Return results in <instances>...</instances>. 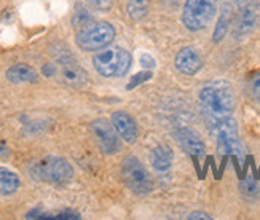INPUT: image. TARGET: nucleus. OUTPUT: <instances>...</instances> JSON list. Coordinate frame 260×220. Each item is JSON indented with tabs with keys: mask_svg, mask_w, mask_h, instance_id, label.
<instances>
[{
	"mask_svg": "<svg viewBox=\"0 0 260 220\" xmlns=\"http://www.w3.org/2000/svg\"><path fill=\"white\" fill-rule=\"evenodd\" d=\"M203 118L211 126L230 117L235 110V92L229 82L214 80L201 88L198 95Z\"/></svg>",
	"mask_w": 260,
	"mask_h": 220,
	"instance_id": "nucleus-1",
	"label": "nucleus"
},
{
	"mask_svg": "<svg viewBox=\"0 0 260 220\" xmlns=\"http://www.w3.org/2000/svg\"><path fill=\"white\" fill-rule=\"evenodd\" d=\"M133 57L131 53L120 46H112V48L103 50L94 54L93 66L99 75L106 78H117L123 77L131 67Z\"/></svg>",
	"mask_w": 260,
	"mask_h": 220,
	"instance_id": "nucleus-2",
	"label": "nucleus"
},
{
	"mask_svg": "<svg viewBox=\"0 0 260 220\" xmlns=\"http://www.w3.org/2000/svg\"><path fill=\"white\" fill-rule=\"evenodd\" d=\"M29 174L36 180L51 183H67L74 177V169L61 156H45L29 165Z\"/></svg>",
	"mask_w": 260,
	"mask_h": 220,
	"instance_id": "nucleus-3",
	"label": "nucleus"
},
{
	"mask_svg": "<svg viewBox=\"0 0 260 220\" xmlns=\"http://www.w3.org/2000/svg\"><path fill=\"white\" fill-rule=\"evenodd\" d=\"M212 137L216 139L217 152L220 155H236L243 158V144L238 133V123L232 117L223 118L209 126Z\"/></svg>",
	"mask_w": 260,
	"mask_h": 220,
	"instance_id": "nucleus-4",
	"label": "nucleus"
},
{
	"mask_svg": "<svg viewBox=\"0 0 260 220\" xmlns=\"http://www.w3.org/2000/svg\"><path fill=\"white\" fill-rule=\"evenodd\" d=\"M217 11V0H185L182 24L191 32L206 29Z\"/></svg>",
	"mask_w": 260,
	"mask_h": 220,
	"instance_id": "nucleus-5",
	"label": "nucleus"
},
{
	"mask_svg": "<svg viewBox=\"0 0 260 220\" xmlns=\"http://www.w3.org/2000/svg\"><path fill=\"white\" fill-rule=\"evenodd\" d=\"M115 39V27L110 22H91L80 29L75 37L77 46L83 51H98L106 48Z\"/></svg>",
	"mask_w": 260,
	"mask_h": 220,
	"instance_id": "nucleus-6",
	"label": "nucleus"
},
{
	"mask_svg": "<svg viewBox=\"0 0 260 220\" xmlns=\"http://www.w3.org/2000/svg\"><path fill=\"white\" fill-rule=\"evenodd\" d=\"M121 176L126 183V187L133 193L147 195L153 190V180L138 158L134 156L125 158V161L121 163Z\"/></svg>",
	"mask_w": 260,
	"mask_h": 220,
	"instance_id": "nucleus-7",
	"label": "nucleus"
},
{
	"mask_svg": "<svg viewBox=\"0 0 260 220\" xmlns=\"http://www.w3.org/2000/svg\"><path fill=\"white\" fill-rule=\"evenodd\" d=\"M89 131H91L94 141L98 144V147L101 148V152L104 155H115L117 152H120V136L117 133V130L114 128L109 120L106 118H98L94 121H91L89 124Z\"/></svg>",
	"mask_w": 260,
	"mask_h": 220,
	"instance_id": "nucleus-8",
	"label": "nucleus"
},
{
	"mask_svg": "<svg viewBox=\"0 0 260 220\" xmlns=\"http://www.w3.org/2000/svg\"><path fill=\"white\" fill-rule=\"evenodd\" d=\"M61 62V75L66 85H69L72 88H83L88 82L86 72L83 69L75 62L74 57L66 56V57H59Z\"/></svg>",
	"mask_w": 260,
	"mask_h": 220,
	"instance_id": "nucleus-9",
	"label": "nucleus"
},
{
	"mask_svg": "<svg viewBox=\"0 0 260 220\" xmlns=\"http://www.w3.org/2000/svg\"><path fill=\"white\" fill-rule=\"evenodd\" d=\"M174 66L180 74L191 77L201 69V57L193 48L185 46V48L177 51L174 57Z\"/></svg>",
	"mask_w": 260,
	"mask_h": 220,
	"instance_id": "nucleus-10",
	"label": "nucleus"
},
{
	"mask_svg": "<svg viewBox=\"0 0 260 220\" xmlns=\"http://www.w3.org/2000/svg\"><path fill=\"white\" fill-rule=\"evenodd\" d=\"M176 139L180 148L191 156H203L206 152V145L201 141V137L188 128H180L176 131Z\"/></svg>",
	"mask_w": 260,
	"mask_h": 220,
	"instance_id": "nucleus-11",
	"label": "nucleus"
},
{
	"mask_svg": "<svg viewBox=\"0 0 260 220\" xmlns=\"http://www.w3.org/2000/svg\"><path fill=\"white\" fill-rule=\"evenodd\" d=\"M112 124L117 130L118 136L128 144H134L138 141V124L134 118L126 112H115L112 115Z\"/></svg>",
	"mask_w": 260,
	"mask_h": 220,
	"instance_id": "nucleus-12",
	"label": "nucleus"
},
{
	"mask_svg": "<svg viewBox=\"0 0 260 220\" xmlns=\"http://www.w3.org/2000/svg\"><path fill=\"white\" fill-rule=\"evenodd\" d=\"M257 5H247L240 8V16L236 21L235 36L236 39L247 37L257 26Z\"/></svg>",
	"mask_w": 260,
	"mask_h": 220,
	"instance_id": "nucleus-13",
	"label": "nucleus"
},
{
	"mask_svg": "<svg viewBox=\"0 0 260 220\" xmlns=\"http://www.w3.org/2000/svg\"><path fill=\"white\" fill-rule=\"evenodd\" d=\"M173 160H174V153L169 145H158L152 150L150 153V163L153 166L155 171L158 172H165V171H169L173 166Z\"/></svg>",
	"mask_w": 260,
	"mask_h": 220,
	"instance_id": "nucleus-14",
	"label": "nucleus"
},
{
	"mask_svg": "<svg viewBox=\"0 0 260 220\" xmlns=\"http://www.w3.org/2000/svg\"><path fill=\"white\" fill-rule=\"evenodd\" d=\"M7 78L11 83H34L39 80L37 71L27 64H15L7 71Z\"/></svg>",
	"mask_w": 260,
	"mask_h": 220,
	"instance_id": "nucleus-15",
	"label": "nucleus"
},
{
	"mask_svg": "<svg viewBox=\"0 0 260 220\" xmlns=\"http://www.w3.org/2000/svg\"><path fill=\"white\" fill-rule=\"evenodd\" d=\"M232 18H233V11L230 5H223L222 11H220V16L217 19V24L216 29H214V36H212V42L214 43H219L225 39L227 32L230 29L232 24Z\"/></svg>",
	"mask_w": 260,
	"mask_h": 220,
	"instance_id": "nucleus-16",
	"label": "nucleus"
},
{
	"mask_svg": "<svg viewBox=\"0 0 260 220\" xmlns=\"http://www.w3.org/2000/svg\"><path fill=\"white\" fill-rule=\"evenodd\" d=\"M19 185H21V180L13 171L0 168V195L10 196V195L16 193Z\"/></svg>",
	"mask_w": 260,
	"mask_h": 220,
	"instance_id": "nucleus-17",
	"label": "nucleus"
},
{
	"mask_svg": "<svg viewBox=\"0 0 260 220\" xmlns=\"http://www.w3.org/2000/svg\"><path fill=\"white\" fill-rule=\"evenodd\" d=\"M149 13V0H128V15L133 21H139Z\"/></svg>",
	"mask_w": 260,
	"mask_h": 220,
	"instance_id": "nucleus-18",
	"label": "nucleus"
},
{
	"mask_svg": "<svg viewBox=\"0 0 260 220\" xmlns=\"http://www.w3.org/2000/svg\"><path fill=\"white\" fill-rule=\"evenodd\" d=\"M72 22H74V26L77 29H83L86 27L88 24H91L93 22V18L91 15H89V11L82 7V5H77L75 8V13H74V18H72Z\"/></svg>",
	"mask_w": 260,
	"mask_h": 220,
	"instance_id": "nucleus-19",
	"label": "nucleus"
},
{
	"mask_svg": "<svg viewBox=\"0 0 260 220\" xmlns=\"http://www.w3.org/2000/svg\"><path fill=\"white\" fill-rule=\"evenodd\" d=\"M241 192H243L246 196H249V198H255V196L260 195L257 182H254V180H251V179H247V180L241 182Z\"/></svg>",
	"mask_w": 260,
	"mask_h": 220,
	"instance_id": "nucleus-20",
	"label": "nucleus"
},
{
	"mask_svg": "<svg viewBox=\"0 0 260 220\" xmlns=\"http://www.w3.org/2000/svg\"><path fill=\"white\" fill-rule=\"evenodd\" d=\"M150 78H152V72H150V71H145V72L136 74L134 77H131V80H129V83H128L126 89H134L136 86H139L141 83L147 82V80H150Z\"/></svg>",
	"mask_w": 260,
	"mask_h": 220,
	"instance_id": "nucleus-21",
	"label": "nucleus"
},
{
	"mask_svg": "<svg viewBox=\"0 0 260 220\" xmlns=\"http://www.w3.org/2000/svg\"><path fill=\"white\" fill-rule=\"evenodd\" d=\"M86 2L99 11H107L114 5V0H86Z\"/></svg>",
	"mask_w": 260,
	"mask_h": 220,
	"instance_id": "nucleus-22",
	"label": "nucleus"
},
{
	"mask_svg": "<svg viewBox=\"0 0 260 220\" xmlns=\"http://www.w3.org/2000/svg\"><path fill=\"white\" fill-rule=\"evenodd\" d=\"M139 62H141V66L144 67V69H147V71H150V69H153L155 67V59L150 56V54H142L141 56V59H139Z\"/></svg>",
	"mask_w": 260,
	"mask_h": 220,
	"instance_id": "nucleus-23",
	"label": "nucleus"
},
{
	"mask_svg": "<svg viewBox=\"0 0 260 220\" xmlns=\"http://www.w3.org/2000/svg\"><path fill=\"white\" fill-rule=\"evenodd\" d=\"M198 218H201V220H212V217L211 215H208L206 212H191L190 215H188V220H198Z\"/></svg>",
	"mask_w": 260,
	"mask_h": 220,
	"instance_id": "nucleus-24",
	"label": "nucleus"
},
{
	"mask_svg": "<svg viewBox=\"0 0 260 220\" xmlns=\"http://www.w3.org/2000/svg\"><path fill=\"white\" fill-rule=\"evenodd\" d=\"M235 4L238 5L240 8L247 7V5H260V0H235Z\"/></svg>",
	"mask_w": 260,
	"mask_h": 220,
	"instance_id": "nucleus-25",
	"label": "nucleus"
},
{
	"mask_svg": "<svg viewBox=\"0 0 260 220\" xmlns=\"http://www.w3.org/2000/svg\"><path fill=\"white\" fill-rule=\"evenodd\" d=\"M42 72H43V75H47V77H53V75L56 74V66H53V64L43 66Z\"/></svg>",
	"mask_w": 260,
	"mask_h": 220,
	"instance_id": "nucleus-26",
	"label": "nucleus"
},
{
	"mask_svg": "<svg viewBox=\"0 0 260 220\" xmlns=\"http://www.w3.org/2000/svg\"><path fill=\"white\" fill-rule=\"evenodd\" d=\"M10 155V150H8V147L4 144V142H0V156H8Z\"/></svg>",
	"mask_w": 260,
	"mask_h": 220,
	"instance_id": "nucleus-27",
	"label": "nucleus"
},
{
	"mask_svg": "<svg viewBox=\"0 0 260 220\" xmlns=\"http://www.w3.org/2000/svg\"><path fill=\"white\" fill-rule=\"evenodd\" d=\"M255 99H257V101H258V102H260V95H258V96H257V98H255Z\"/></svg>",
	"mask_w": 260,
	"mask_h": 220,
	"instance_id": "nucleus-28",
	"label": "nucleus"
}]
</instances>
